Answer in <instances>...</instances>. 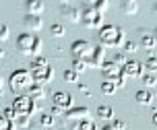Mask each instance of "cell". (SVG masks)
I'll return each mask as SVG.
<instances>
[{"instance_id":"cell-8","label":"cell","mask_w":157,"mask_h":130,"mask_svg":"<svg viewBox=\"0 0 157 130\" xmlns=\"http://www.w3.org/2000/svg\"><path fill=\"white\" fill-rule=\"evenodd\" d=\"M89 107H85V105H78V107H68V109H64V118L68 120V122H81V120H87L89 118Z\"/></svg>"},{"instance_id":"cell-35","label":"cell","mask_w":157,"mask_h":130,"mask_svg":"<svg viewBox=\"0 0 157 130\" xmlns=\"http://www.w3.org/2000/svg\"><path fill=\"white\" fill-rule=\"evenodd\" d=\"M112 126H114V130H126V122L124 120H114Z\"/></svg>"},{"instance_id":"cell-19","label":"cell","mask_w":157,"mask_h":130,"mask_svg":"<svg viewBox=\"0 0 157 130\" xmlns=\"http://www.w3.org/2000/svg\"><path fill=\"white\" fill-rule=\"evenodd\" d=\"M134 99H136V103H141V105H149V103H153V93L149 89H141V91H136Z\"/></svg>"},{"instance_id":"cell-11","label":"cell","mask_w":157,"mask_h":130,"mask_svg":"<svg viewBox=\"0 0 157 130\" xmlns=\"http://www.w3.org/2000/svg\"><path fill=\"white\" fill-rule=\"evenodd\" d=\"M23 27L27 29V33L29 31H39L44 27V21H41L39 15H25L23 17Z\"/></svg>"},{"instance_id":"cell-32","label":"cell","mask_w":157,"mask_h":130,"mask_svg":"<svg viewBox=\"0 0 157 130\" xmlns=\"http://www.w3.org/2000/svg\"><path fill=\"white\" fill-rule=\"evenodd\" d=\"M108 6H110V0H99V2H97V6H95V10L105 13V10H108Z\"/></svg>"},{"instance_id":"cell-17","label":"cell","mask_w":157,"mask_h":130,"mask_svg":"<svg viewBox=\"0 0 157 130\" xmlns=\"http://www.w3.org/2000/svg\"><path fill=\"white\" fill-rule=\"evenodd\" d=\"M25 10L27 15H39L44 13V2L41 0H25Z\"/></svg>"},{"instance_id":"cell-20","label":"cell","mask_w":157,"mask_h":130,"mask_svg":"<svg viewBox=\"0 0 157 130\" xmlns=\"http://www.w3.org/2000/svg\"><path fill=\"white\" fill-rule=\"evenodd\" d=\"M97 118H101V120H114V109L110 105H99L97 107Z\"/></svg>"},{"instance_id":"cell-41","label":"cell","mask_w":157,"mask_h":130,"mask_svg":"<svg viewBox=\"0 0 157 130\" xmlns=\"http://www.w3.org/2000/svg\"><path fill=\"white\" fill-rule=\"evenodd\" d=\"M0 58H4V50L2 48H0Z\"/></svg>"},{"instance_id":"cell-24","label":"cell","mask_w":157,"mask_h":130,"mask_svg":"<svg viewBox=\"0 0 157 130\" xmlns=\"http://www.w3.org/2000/svg\"><path fill=\"white\" fill-rule=\"evenodd\" d=\"M143 83H145V87H155V72H143Z\"/></svg>"},{"instance_id":"cell-13","label":"cell","mask_w":157,"mask_h":130,"mask_svg":"<svg viewBox=\"0 0 157 130\" xmlns=\"http://www.w3.org/2000/svg\"><path fill=\"white\" fill-rule=\"evenodd\" d=\"M139 41H141V46H145L147 50H155V35H153V31L149 29H139Z\"/></svg>"},{"instance_id":"cell-25","label":"cell","mask_w":157,"mask_h":130,"mask_svg":"<svg viewBox=\"0 0 157 130\" xmlns=\"http://www.w3.org/2000/svg\"><path fill=\"white\" fill-rule=\"evenodd\" d=\"M101 93L103 95H114V93H116V85L110 83V81H103L101 83Z\"/></svg>"},{"instance_id":"cell-28","label":"cell","mask_w":157,"mask_h":130,"mask_svg":"<svg viewBox=\"0 0 157 130\" xmlns=\"http://www.w3.org/2000/svg\"><path fill=\"white\" fill-rule=\"evenodd\" d=\"M0 130H17V124L6 120L4 116H0Z\"/></svg>"},{"instance_id":"cell-12","label":"cell","mask_w":157,"mask_h":130,"mask_svg":"<svg viewBox=\"0 0 157 130\" xmlns=\"http://www.w3.org/2000/svg\"><path fill=\"white\" fill-rule=\"evenodd\" d=\"M54 105L62 107V109H68L72 107V95L66 91H56L54 93Z\"/></svg>"},{"instance_id":"cell-36","label":"cell","mask_w":157,"mask_h":130,"mask_svg":"<svg viewBox=\"0 0 157 130\" xmlns=\"http://www.w3.org/2000/svg\"><path fill=\"white\" fill-rule=\"evenodd\" d=\"M97 2H99V0H83V6L85 8H95Z\"/></svg>"},{"instance_id":"cell-40","label":"cell","mask_w":157,"mask_h":130,"mask_svg":"<svg viewBox=\"0 0 157 130\" xmlns=\"http://www.w3.org/2000/svg\"><path fill=\"white\" fill-rule=\"evenodd\" d=\"M101 130H114V126H112V124H108V126H103Z\"/></svg>"},{"instance_id":"cell-5","label":"cell","mask_w":157,"mask_h":130,"mask_svg":"<svg viewBox=\"0 0 157 130\" xmlns=\"http://www.w3.org/2000/svg\"><path fill=\"white\" fill-rule=\"evenodd\" d=\"M81 23L89 27V29H95V27H101L103 25V13L95 10V8H83L81 10Z\"/></svg>"},{"instance_id":"cell-2","label":"cell","mask_w":157,"mask_h":130,"mask_svg":"<svg viewBox=\"0 0 157 130\" xmlns=\"http://www.w3.org/2000/svg\"><path fill=\"white\" fill-rule=\"evenodd\" d=\"M17 50L25 56H41V50H44V41L37 37V35H31V33H21L17 37Z\"/></svg>"},{"instance_id":"cell-21","label":"cell","mask_w":157,"mask_h":130,"mask_svg":"<svg viewBox=\"0 0 157 130\" xmlns=\"http://www.w3.org/2000/svg\"><path fill=\"white\" fill-rule=\"evenodd\" d=\"M39 126H41V128H50V126H54V116H52V114H41V116H39Z\"/></svg>"},{"instance_id":"cell-10","label":"cell","mask_w":157,"mask_h":130,"mask_svg":"<svg viewBox=\"0 0 157 130\" xmlns=\"http://www.w3.org/2000/svg\"><path fill=\"white\" fill-rule=\"evenodd\" d=\"M105 62V48L103 46H93V52L87 60V66H95V68H101V64Z\"/></svg>"},{"instance_id":"cell-14","label":"cell","mask_w":157,"mask_h":130,"mask_svg":"<svg viewBox=\"0 0 157 130\" xmlns=\"http://www.w3.org/2000/svg\"><path fill=\"white\" fill-rule=\"evenodd\" d=\"M60 13L66 21H71V23H78L81 21V10L77 6H72V4H66V6L60 8Z\"/></svg>"},{"instance_id":"cell-30","label":"cell","mask_w":157,"mask_h":130,"mask_svg":"<svg viewBox=\"0 0 157 130\" xmlns=\"http://www.w3.org/2000/svg\"><path fill=\"white\" fill-rule=\"evenodd\" d=\"M122 48H124V52H136V50H139V44H136V41H130V39H126Z\"/></svg>"},{"instance_id":"cell-42","label":"cell","mask_w":157,"mask_h":130,"mask_svg":"<svg viewBox=\"0 0 157 130\" xmlns=\"http://www.w3.org/2000/svg\"><path fill=\"white\" fill-rule=\"evenodd\" d=\"M46 130H56V128H54V126H50V128H46Z\"/></svg>"},{"instance_id":"cell-33","label":"cell","mask_w":157,"mask_h":130,"mask_svg":"<svg viewBox=\"0 0 157 130\" xmlns=\"http://www.w3.org/2000/svg\"><path fill=\"white\" fill-rule=\"evenodd\" d=\"M8 35H10V33H8V27H6L4 23H0V41L8 39Z\"/></svg>"},{"instance_id":"cell-27","label":"cell","mask_w":157,"mask_h":130,"mask_svg":"<svg viewBox=\"0 0 157 130\" xmlns=\"http://www.w3.org/2000/svg\"><path fill=\"white\" fill-rule=\"evenodd\" d=\"M114 64H116V66H120V68H122V66H124L126 62H128V58H126V54H122V52H116L114 54Z\"/></svg>"},{"instance_id":"cell-3","label":"cell","mask_w":157,"mask_h":130,"mask_svg":"<svg viewBox=\"0 0 157 130\" xmlns=\"http://www.w3.org/2000/svg\"><path fill=\"white\" fill-rule=\"evenodd\" d=\"M31 77H33V83H39V85H48L52 78H54V70L52 66L48 64V60L44 56H35L31 62Z\"/></svg>"},{"instance_id":"cell-9","label":"cell","mask_w":157,"mask_h":130,"mask_svg":"<svg viewBox=\"0 0 157 130\" xmlns=\"http://www.w3.org/2000/svg\"><path fill=\"white\" fill-rule=\"evenodd\" d=\"M143 72H145V70H143V64L136 62V60H128L124 66H122V75H124L126 78H136V77H141Z\"/></svg>"},{"instance_id":"cell-34","label":"cell","mask_w":157,"mask_h":130,"mask_svg":"<svg viewBox=\"0 0 157 130\" xmlns=\"http://www.w3.org/2000/svg\"><path fill=\"white\" fill-rule=\"evenodd\" d=\"M145 66H147V70H149V72H155V56H153V54H151L149 56V60H147V64H145Z\"/></svg>"},{"instance_id":"cell-1","label":"cell","mask_w":157,"mask_h":130,"mask_svg":"<svg viewBox=\"0 0 157 130\" xmlns=\"http://www.w3.org/2000/svg\"><path fill=\"white\" fill-rule=\"evenodd\" d=\"M99 41L103 48H122L126 41V35L116 25H103L99 29Z\"/></svg>"},{"instance_id":"cell-7","label":"cell","mask_w":157,"mask_h":130,"mask_svg":"<svg viewBox=\"0 0 157 130\" xmlns=\"http://www.w3.org/2000/svg\"><path fill=\"white\" fill-rule=\"evenodd\" d=\"M13 109L17 114H23V116H31L35 112V101L27 95H19L15 101H13Z\"/></svg>"},{"instance_id":"cell-31","label":"cell","mask_w":157,"mask_h":130,"mask_svg":"<svg viewBox=\"0 0 157 130\" xmlns=\"http://www.w3.org/2000/svg\"><path fill=\"white\" fill-rule=\"evenodd\" d=\"M4 118H6V120H10V122H15V118H17V112L15 109H13V107H6V109H4Z\"/></svg>"},{"instance_id":"cell-43","label":"cell","mask_w":157,"mask_h":130,"mask_svg":"<svg viewBox=\"0 0 157 130\" xmlns=\"http://www.w3.org/2000/svg\"><path fill=\"white\" fill-rule=\"evenodd\" d=\"M0 89H2V77H0Z\"/></svg>"},{"instance_id":"cell-22","label":"cell","mask_w":157,"mask_h":130,"mask_svg":"<svg viewBox=\"0 0 157 130\" xmlns=\"http://www.w3.org/2000/svg\"><path fill=\"white\" fill-rule=\"evenodd\" d=\"M71 70H75L77 75L85 72V70H87V60H78V58H75V60H72V68Z\"/></svg>"},{"instance_id":"cell-6","label":"cell","mask_w":157,"mask_h":130,"mask_svg":"<svg viewBox=\"0 0 157 130\" xmlns=\"http://www.w3.org/2000/svg\"><path fill=\"white\" fill-rule=\"evenodd\" d=\"M93 52V46L87 41V39H77L71 44V54L72 58H78V60H89V56Z\"/></svg>"},{"instance_id":"cell-26","label":"cell","mask_w":157,"mask_h":130,"mask_svg":"<svg viewBox=\"0 0 157 130\" xmlns=\"http://www.w3.org/2000/svg\"><path fill=\"white\" fill-rule=\"evenodd\" d=\"M77 130H97L95 128V124L87 118V120H81V122H77Z\"/></svg>"},{"instance_id":"cell-37","label":"cell","mask_w":157,"mask_h":130,"mask_svg":"<svg viewBox=\"0 0 157 130\" xmlns=\"http://www.w3.org/2000/svg\"><path fill=\"white\" fill-rule=\"evenodd\" d=\"M62 114H64V109H62V107L52 105V116H62Z\"/></svg>"},{"instance_id":"cell-18","label":"cell","mask_w":157,"mask_h":130,"mask_svg":"<svg viewBox=\"0 0 157 130\" xmlns=\"http://www.w3.org/2000/svg\"><path fill=\"white\" fill-rule=\"evenodd\" d=\"M120 10L124 15H136L139 13V0H120Z\"/></svg>"},{"instance_id":"cell-16","label":"cell","mask_w":157,"mask_h":130,"mask_svg":"<svg viewBox=\"0 0 157 130\" xmlns=\"http://www.w3.org/2000/svg\"><path fill=\"white\" fill-rule=\"evenodd\" d=\"M27 97H31L33 101H39L46 97V85H39V83H33L29 89H27Z\"/></svg>"},{"instance_id":"cell-39","label":"cell","mask_w":157,"mask_h":130,"mask_svg":"<svg viewBox=\"0 0 157 130\" xmlns=\"http://www.w3.org/2000/svg\"><path fill=\"white\" fill-rule=\"evenodd\" d=\"M56 2L60 4V8H62V6H66V4H71V0H56Z\"/></svg>"},{"instance_id":"cell-23","label":"cell","mask_w":157,"mask_h":130,"mask_svg":"<svg viewBox=\"0 0 157 130\" xmlns=\"http://www.w3.org/2000/svg\"><path fill=\"white\" fill-rule=\"evenodd\" d=\"M50 33H52L54 37H64V33H66V29H64V25H60V23H54L52 27H50Z\"/></svg>"},{"instance_id":"cell-4","label":"cell","mask_w":157,"mask_h":130,"mask_svg":"<svg viewBox=\"0 0 157 130\" xmlns=\"http://www.w3.org/2000/svg\"><path fill=\"white\" fill-rule=\"evenodd\" d=\"M31 85H33V77H31V72H29V70H25V68L15 70V72L8 77V87H10L15 93L27 91Z\"/></svg>"},{"instance_id":"cell-29","label":"cell","mask_w":157,"mask_h":130,"mask_svg":"<svg viewBox=\"0 0 157 130\" xmlns=\"http://www.w3.org/2000/svg\"><path fill=\"white\" fill-rule=\"evenodd\" d=\"M77 78H78V75L75 72V70H64V81H68V83H77Z\"/></svg>"},{"instance_id":"cell-38","label":"cell","mask_w":157,"mask_h":130,"mask_svg":"<svg viewBox=\"0 0 157 130\" xmlns=\"http://www.w3.org/2000/svg\"><path fill=\"white\" fill-rule=\"evenodd\" d=\"M78 89L85 93V95H89V89H87V85H83V83H78Z\"/></svg>"},{"instance_id":"cell-15","label":"cell","mask_w":157,"mask_h":130,"mask_svg":"<svg viewBox=\"0 0 157 130\" xmlns=\"http://www.w3.org/2000/svg\"><path fill=\"white\" fill-rule=\"evenodd\" d=\"M101 72H103V77H105V81H110V78L122 75V68L116 66L114 62H103V64H101Z\"/></svg>"}]
</instances>
